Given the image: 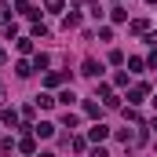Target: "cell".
I'll return each mask as SVG.
<instances>
[{
	"label": "cell",
	"mask_w": 157,
	"mask_h": 157,
	"mask_svg": "<svg viewBox=\"0 0 157 157\" xmlns=\"http://www.w3.org/2000/svg\"><path fill=\"white\" fill-rule=\"evenodd\" d=\"M62 80H66V73H48L44 84H48V88H55V84H62Z\"/></svg>",
	"instance_id": "obj_8"
},
{
	"label": "cell",
	"mask_w": 157,
	"mask_h": 157,
	"mask_svg": "<svg viewBox=\"0 0 157 157\" xmlns=\"http://www.w3.org/2000/svg\"><path fill=\"white\" fill-rule=\"evenodd\" d=\"M0 22H7V7L4 4H0Z\"/></svg>",
	"instance_id": "obj_17"
},
{
	"label": "cell",
	"mask_w": 157,
	"mask_h": 157,
	"mask_svg": "<svg viewBox=\"0 0 157 157\" xmlns=\"http://www.w3.org/2000/svg\"><path fill=\"white\" fill-rule=\"evenodd\" d=\"M48 11H51V15H59V11H62V0H48Z\"/></svg>",
	"instance_id": "obj_16"
},
{
	"label": "cell",
	"mask_w": 157,
	"mask_h": 157,
	"mask_svg": "<svg viewBox=\"0 0 157 157\" xmlns=\"http://www.w3.org/2000/svg\"><path fill=\"white\" fill-rule=\"evenodd\" d=\"M33 70H48V55H37L33 59Z\"/></svg>",
	"instance_id": "obj_15"
},
{
	"label": "cell",
	"mask_w": 157,
	"mask_h": 157,
	"mask_svg": "<svg viewBox=\"0 0 157 157\" xmlns=\"http://www.w3.org/2000/svg\"><path fill=\"white\" fill-rule=\"evenodd\" d=\"M15 73H18V77H29V73H33V66H29V62H18V66H15Z\"/></svg>",
	"instance_id": "obj_12"
},
{
	"label": "cell",
	"mask_w": 157,
	"mask_h": 157,
	"mask_svg": "<svg viewBox=\"0 0 157 157\" xmlns=\"http://www.w3.org/2000/svg\"><path fill=\"white\" fill-rule=\"evenodd\" d=\"M146 91H150L146 84H135V88L128 91V102H143V95H146Z\"/></svg>",
	"instance_id": "obj_2"
},
{
	"label": "cell",
	"mask_w": 157,
	"mask_h": 157,
	"mask_svg": "<svg viewBox=\"0 0 157 157\" xmlns=\"http://www.w3.org/2000/svg\"><path fill=\"white\" fill-rule=\"evenodd\" d=\"M99 95H102V102H106V106H117V102H121V99L113 95V91H110V88H106V84L99 88Z\"/></svg>",
	"instance_id": "obj_4"
},
{
	"label": "cell",
	"mask_w": 157,
	"mask_h": 157,
	"mask_svg": "<svg viewBox=\"0 0 157 157\" xmlns=\"http://www.w3.org/2000/svg\"><path fill=\"white\" fill-rule=\"evenodd\" d=\"M33 37H48V26L44 22H33Z\"/></svg>",
	"instance_id": "obj_14"
},
{
	"label": "cell",
	"mask_w": 157,
	"mask_h": 157,
	"mask_svg": "<svg viewBox=\"0 0 157 157\" xmlns=\"http://www.w3.org/2000/svg\"><path fill=\"white\" fill-rule=\"evenodd\" d=\"M146 29H150L146 18H135V22H132V33H146Z\"/></svg>",
	"instance_id": "obj_9"
},
{
	"label": "cell",
	"mask_w": 157,
	"mask_h": 157,
	"mask_svg": "<svg viewBox=\"0 0 157 157\" xmlns=\"http://www.w3.org/2000/svg\"><path fill=\"white\" fill-rule=\"evenodd\" d=\"M0 121H4V124H18V113H15L11 106H4V110H0Z\"/></svg>",
	"instance_id": "obj_5"
},
{
	"label": "cell",
	"mask_w": 157,
	"mask_h": 157,
	"mask_svg": "<svg viewBox=\"0 0 157 157\" xmlns=\"http://www.w3.org/2000/svg\"><path fill=\"white\" fill-rule=\"evenodd\" d=\"M33 132H37L40 139H51V135H55V124H51V121H40V124H33Z\"/></svg>",
	"instance_id": "obj_1"
},
{
	"label": "cell",
	"mask_w": 157,
	"mask_h": 157,
	"mask_svg": "<svg viewBox=\"0 0 157 157\" xmlns=\"http://www.w3.org/2000/svg\"><path fill=\"white\" fill-rule=\"evenodd\" d=\"M80 73H84V77H99V73H102V66H99V62H84V70H80Z\"/></svg>",
	"instance_id": "obj_6"
},
{
	"label": "cell",
	"mask_w": 157,
	"mask_h": 157,
	"mask_svg": "<svg viewBox=\"0 0 157 157\" xmlns=\"http://www.w3.org/2000/svg\"><path fill=\"white\" fill-rule=\"evenodd\" d=\"M106 135H110V128H106V124H95V128L88 132V139H95V143H102Z\"/></svg>",
	"instance_id": "obj_3"
},
{
	"label": "cell",
	"mask_w": 157,
	"mask_h": 157,
	"mask_svg": "<svg viewBox=\"0 0 157 157\" xmlns=\"http://www.w3.org/2000/svg\"><path fill=\"white\" fill-rule=\"evenodd\" d=\"M15 7H18V15H37V11H33V7H29V0H18V4H15Z\"/></svg>",
	"instance_id": "obj_11"
},
{
	"label": "cell",
	"mask_w": 157,
	"mask_h": 157,
	"mask_svg": "<svg viewBox=\"0 0 157 157\" xmlns=\"http://www.w3.org/2000/svg\"><path fill=\"white\" fill-rule=\"evenodd\" d=\"M154 4H157V0H154Z\"/></svg>",
	"instance_id": "obj_18"
},
{
	"label": "cell",
	"mask_w": 157,
	"mask_h": 157,
	"mask_svg": "<svg viewBox=\"0 0 157 157\" xmlns=\"http://www.w3.org/2000/svg\"><path fill=\"white\" fill-rule=\"evenodd\" d=\"M80 26V15H66V29H77Z\"/></svg>",
	"instance_id": "obj_13"
},
{
	"label": "cell",
	"mask_w": 157,
	"mask_h": 157,
	"mask_svg": "<svg viewBox=\"0 0 157 157\" xmlns=\"http://www.w3.org/2000/svg\"><path fill=\"white\" fill-rule=\"evenodd\" d=\"M37 106H40V110H51V106H55V99H51V95H37Z\"/></svg>",
	"instance_id": "obj_10"
},
{
	"label": "cell",
	"mask_w": 157,
	"mask_h": 157,
	"mask_svg": "<svg viewBox=\"0 0 157 157\" xmlns=\"http://www.w3.org/2000/svg\"><path fill=\"white\" fill-rule=\"evenodd\" d=\"M18 150H22V154H33V150H37V143H33V135H26V139L18 143Z\"/></svg>",
	"instance_id": "obj_7"
}]
</instances>
